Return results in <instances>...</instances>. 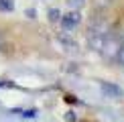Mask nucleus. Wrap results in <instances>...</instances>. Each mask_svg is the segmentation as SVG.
<instances>
[{"instance_id": "nucleus-4", "label": "nucleus", "mask_w": 124, "mask_h": 122, "mask_svg": "<svg viewBox=\"0 0 124 122\" xmlns=\"http://www.w3.org/2000/svg\"><path fill=\"white\" fill-rule=\"evenodd\" d=\"M0 10H2V12H12L14 10V2L12 0H0Z\"/></svg>"}, {"instance_id": "nucleus-6", "label": "nucleus", "mask_w": 124, "mask_h": 122, "mask_svg": "<svg viewBox=\"0 0 124 122\" xmlns=\"http://www.w3.org/2000/svg\"><path fill=\"white\" fill-rule=\"evenodd\" d=\"M49 18H51V20H59V18H61V12H59L57 8H51V10H49Z\"/></svg>"}, {"instance_id": "nucleus-5", "label": "nucleus", "mask_w": 124, "mask_h": 122, "mask_svg": "<svg viewBox=\"0 0 124 122\" xmlns=\"http://www.w3.org/2000/svg\"><path fill=\"white\" fill-rule=\"evenodd\" d=\"M59 41H61V43L65 45L67 49H71V51H75V49H77V45H75V43H73V41H71V39H67L65 35H61V37H59Z\"/></svg>"}, {"instance_id": "nucleus-9", "label": "nucleus", "mask_w": 124, "mask_h": 122, "mask_svg": "<svg viewBox=\"0 0 124 122\" xmlns=\"http://www.w3.org/2000/svg\"><path fill=\"white\" fill-rule=\"evenodd\" d=\"M0 45H2V37H0Z\"/></svg>"}, {"instance_id": "nucleus-2", "label": "nucleus", "mask_w": 124, "mask_h": 122, "mask_svg": "<svg viewBox=\"0 0 124 122\" xmlns=\"http://www.w3.org/2000/svg\"><path fill=\"white\" fill-rule=\"evenodd\" d=\"M59 20H61V24H63V29H65V30H71V29H75L77 24L81 23V14L77 12V10H69V12L63 14Z\"/></svg>"}, {"instance_id": "nucleus-7", "label": "nucleus", "mask_w": 124, "mask_h": 122, "mask_svg": "<svg viewBox=\"0 0 124 122\" xmlns=\"http://www.w3.org/2000/svg\"><path fill=\"white\" fill-rule=\"evenodd\" d=\"M116 61L124 65V43H122V47H120V51H118V55H116Z\"/></svg>"}, {"instance_id": "nucleus-3", "label": "nucleus", "mask_w": 124, "mask_h": 122, "mask_svg": "<svg viewBox=\"0 0 124 122\" xmlns=\"http://www.w3.org/2000/svg\"><path fill=\"white\" fill-rule=\"evenodd\" d=\"M100 90H102V94H104L106 98H112V100H116V98H120V96H122V90L118 88L116 84H112V81H102Z\"/></svg>"}, {"instance_id": "nucleus-1", "label": "nucleus", "mask_w": 124, "mask_h": 122, "mask_svg": "<svg viewBox=\"0 0 124 122\" xmlns=\"http://www.w3.org/2000/svg\"><path fill=\"white\" fill-rule=\"evenodd\" d=\"M120 47H122V39H118L116 35H112V33H106L96 51H100V53L104 55V57H108V59H116Z\"/></svg>"}, {"instance_id": "nucleus-8", "label": "nucleus", "mask_w": 124, "mask_h": 122, "mask_svg": "<svg viewBox=\"0 0 124 122\" xmlns=\"http://www.w3.org/2000/svg\"><path fill=\"white\" fill-rule=\"evenodd\" d=\"M69 2V6H75V8H79L81 4H84V0H67Z\"/></svg>"}]
</instances>
